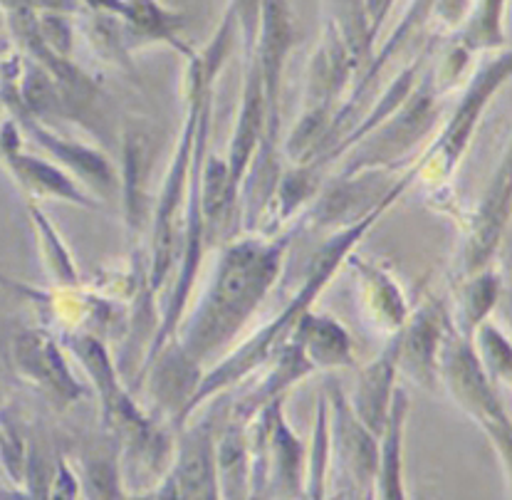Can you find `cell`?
Wrapping results in <instances>:
<instances>
[{
	"mask_svg": "<svg viewBox=\"0 0 512 500\" xmlns=\"http://www.w3.org/2000/svg\"><path fill=\"white\" fill-rule=\"evenodd\" d=\"M409 394L404 387L396 389L391 406L389 426L379 439V473L374 483V500H409L406 493V466H404V439L406 421H409Z\"/></svg>",
	"mask_w": 512,
	"mask_h": 500,
	"instance_id": "e0dca14e",
	"label": "cell"
},
{
	"mask_svg": "<svg viewBox=\"0 0 512 500\" xmlns=\"http://www.w3.org/2000/svg\"><path fill=\"white\" fill-rule=\"evenodd\" d=\"M399 340L391 335L372 362L357 367V384L354 392L347 394L354 414L364 426L379 436L389 426L391 406H394L396 389H399Z\"/></svg>",
	"mask_w": 512,
	"mask_h": 500,
	"instance_id": "8fae6325",
	"label": "cell"
},
{
	"mask_svg": "<svg viewBox=\"0 0 512 500\" xmlns=\"http://www.w3.org/2000/svg\"><path fill=\"white\" fill-rule=\"evenodd\" d=\"M292 236L295 228L280 236L240 233L221 248L203 298L176 335L193 362L208 369L235 345L243 327L278 283Z\"/></svg>",
	"mask_w": 512,
	"mask_h": 500,
	"instance_id": "6da1fadb",
	"label": "cell"
},
{
	"mask_svg": "<svg viewBox=\"0 0 512 500\" xmlns=\"http://www.w3.org/2000/svg\"><path fill=\"white\" fill-rule=\"evenodd\" d=\"M0 161H3L8 174L15 179V184L25 191L30 203L62 201L77 208H90V211L99 208V201L94 199L90 191L82 184H77L65 169L52 164L50 159L15 149L8 151V154H0Z\"/></svg>",
	"mask_w": 512,
	"mask_h": 500,
	"instance_id": "7c38bea8",
	"label": "cell"
},
{
	"mask_svg": "<svg viewBox=\"0 0 512 500\" xmlns=\"http://www.w3.org/2000/svg\"><path fill=\"white\" fill-rule=\"evenodd\" d=\"M493 280L490 278H480L475 280L473 285H468L466 293H463V317L458 325L463 327V330H470L473 325H478L480 317L485 315V310L490 307V300H493Z\"/></svg>",
	"mask_w": 512,
	"mask_h": 500,
	"instance_id": "7402d4cb",
	"label": "cell"
},
{
	"mask_svg": "<svg viewBox=\"0 0 512 500\" xmlns=\"http://www.w3.org/2000/svg\"><path fill=\"white\" fill-rule=\"evenodd\" d=\"M90 500H94V498H90Z\"/></svg>",
	"mask_w": 512,
	"mask_h": 500,
	"instance_id": "4316f807",
	"label": "cell"
},
{
	"mask_svg": "<svg viewBox=\"0 0 512 500\" xmlns=\"http://www.w3.org/2000/svg\"><path fill=\"white\" fill-rule=\"evenodd\" d=\"M344 265H349L354 278H357L359 300H362L369 322L386 337L396 335L411 315L404 288L396 283V278L384 265L364 258V255L352 253Z\"/></svg>",
	"mask_w": 512,
	"mask_h": 500,
	"instance_id": "4fadbf2b",
	"label": "cell"
},
{
	"mask_svg": "<svg viewBox=\"0 0 512 500\" xmlns=\"http://www.w3.org/2000/svg\"><path fill=\"white\" fill-rule=\"evenodd\" d=\"M287 342H295L315 372H334V369H357L352 337L347 327L327 312L310 310L295 327Z\"/></svg>",
	"mask_w": 512,
	"mask_h": 500,
	"instance_id": "2e32d148",
	"label": "cell"
},
{
	"mask_svg": "<svg viewBox=\"0 0 512 500\" xmlns=\"http://www.w3.org/2000/svg\"><path fill=\"white\" fill-rule=\"evenodd\" d=\"M436 119L433 90L428 85H416L411 97L391 114L386 122L372 129L367 137L352 144L339 159L337 179L367 174V171H394L399 161L409 156V151L421 142L423 134L431 129Z\"/></svg>",
	"mask_w": 512,
	"mask_h": 500,
	"instance_id": "277c9868",
	"label": "cell"
},
{
	"mask_svg": "<svg viewBox=\"0 0 512 500\" xmlns=\"http://www.w3.org/2000/svg\"><path fill=\"white\" fill-rule=\"evenodd\" d=\"M13 364L20 377L28 379L55 404L72 406L87 394L85 384L72 372L62 342L45 327H33L15 335Z\"/></svg>",
	"mask_w": 512,
	"mask_h": 500,
	"instance_id": "52a82bcc",
	"label": "cell"
},
{
	"mask_svg": "<svg viewBox=\"0 0 512 500\" xmlns=\"http://www.w3.org/2000/svg\"><path fill=\"white\" fill-rule=\"evenodd\" d=\"M218 421L213 414L188 421L176 434L174 466L169 481L176 500H221L216 468Z\"/></svg>",
	"mask_w": 512,
	"mask_h": 500,
	"instance_id": "ba28073f",
	"label": "cell"
},
{
	"mask_svg": "<svg viewBox=\"0 0 512 500\" xmlns=\"http://www.w3.org/2000/svg\"><path fill=\"white\" fill-rule=\"evenodd\" d=\"M448 332V317L436 300L411 310L406 325L396 332L399 340V377L433 389L441 379V347Z\"/></svg>",
	"mask_w": 512,
	"mask_h": 500,
	"instance_id": "30bf717a",
	"label": "cell"
},
{
	"mask_svg": "<svg viewBox=\"0 0 512 500\" xmlns=\"http://www.w3.org/2000/svg\"><path fill=\"white\" fill-rule=\"evenodd\" d=\"M329 471H332V441H329V404L322 389L317 394L315 424H312L310 446H307L305 500H327Z\"/></svg>",
	"mask_w": 512,
	"mask_h": 500,
	"instance_id": "ffe728a7",
	"label": "cell"
},
{
	"mask_svg": "<svg viewBox=\"0 0 512 500\" xmlns=\"http://www.w3.org/2000/svg\"><path fill=\"white\" fill-rule=\"evenodd\" d=\"M154 500H176L174 486H171V481H169V478H166V481H164V486H161L159 491H156Z\"/></svg>",
	"mask_w": 512,
	"mask_h": 500,
	"instance_id": "cb8c5ba5",
	"label": "cell"
},
{
	"mask_svg": "<svg viewBox=\"0 0 512 500\" xmlns=\"http://www.w3.org/2000/svg\"><path fill=\"white\" fill-rule=\"evenodd\" d=\"M421 169V156L419 159H411V164L401 171L396 184L391 186V191L386 194V199L381 201L374 211H369L367 216L354 221L352 226L337 228V231L315 250L300 288L295 290V295L287 300V305L282 307L278 315H275L268 325L260 327L253 337H248L245 342L235 345L231 352L223 354L216 364H211V367L203 372L201 384H198L196 394H193L191 409H188V421H191L203 406H208L213 399L226 394L228 389L238 387L240 382H245L250 374L260 372V369L275 357V352L290 340V335L295 332V327L300 325L302 317L310 310H315L317 298L325 293L327 285L332 283L337 270L347 263L349 255H352L359 243L369 236V231H372L376 223L389 213V208L416 184V179L421 176Z\"/></svg>",
	"mask_w": 512,
	"mask_h": 500,
	"instance_id": "7a4b0ae2",
	"label": "cell"
},
{
	"mask_svg": "<svg viewBox=\"0 0 512 500\" xmlns=\"http://www.w3.org/2000/svg\"><path fill=\"white\" fill-rule=\"evenodd\" d=\"M312 374H317L315 367L307 362V357L300 352V347H297L295 342H285V345L275 352V357L265 364L263 377H260L243 397L235 399L233 404L228 406L226 414L231 416L233 421H238V424L248 426L265 406H270L273 401L285 399L287 392H290L295 384L312 377Z\"/></svg>",
	"mask_w": 512,
	"mask_h": 500,
	"instance_id": "5bb4252c",
	"label": "cell"
},
{
	"mask_svg": "<svg viewBox=\"0 0 512 500\" xmlns=\"http://www.w3.org/2000/svg\"><path fill=\"white\" fill-rule=\"evenodd\" d=\"M80 496H82V478L77 476V471L65 461V458H57L55 476H52L47 500H80Z\"/></svg>",
	"mask_w": 512,
	"mask_h": 500,
	"instance_id": "603a6c76",
	"label": "cell"
},
{
	"mask_svg": "<svg viewBox=\"0 0 512 500\" xmlns=\"http://www.w3.org/2000/svg\"><path fill=\"white\" fill-rule=\"evenodd\" d=\"M203 372L206 369L188 357L181 342L171 340L139 374L149 379V394L159 409V421L171 426L176 434L188 424V409Z\"/></svg>",
	"mask_w": 512,
	"mask_h": 500,
	"instance_id": "9c48e42d",
	"label": "cell"
},
{
	"mask_svg": "<svg viewBox=\"0 0 512 500\" xmlns=\"http://www.w3.org/2000/svg\"><path fill=\"white\" fill-rule=\"evenodd\" d=\"M228 38H231V25L216 35L211 48L201 57H193L191 70H188V107L184 124H181L179 139H176L174 154L169 159L164 181H161L159 199L151 213V236H149V260H146V278H149L151 295L161 293L164 285H171L181 258V221H184L186 184L188 169H191L193 144L198 132V112H201L203 87L208 77L221 70L228 52Z\"/></svg>",
	"mask_w": 512,
	"mask_h": 500,
	"instance_id": "3957f363",
	"label": "cell"
},
{
	"mask_svg": "<svg viewBox=\"0 0 512 500\" xmlns=\"http://www.w3.org/2000/svg\"><path fill=\"white\" fill-rule=\"evenodd\" d=\"M124 179H122V199L124 216H127L129 231L137 233L144 223V181L149 154H146V137L141 132H127L124 137Z\"/></svg>",
	"mask_w": 512,
	"mask_h": 500,
	"instance_id": "44dd1931",
	"label": "cell"
},
{
	"mask_svg": "<svg viewBox=\"0 0 512 500\" xmlns=\"http://www.w3.org/2000/svg\"><path fill=\"white\" fill-rule=\"evenodd\" d=\"M216 468L221 500H250L248 426L226 414L216 434Z\"/></svg>",
	"mask_w": 512,
	"mask_h": 500,
	"instance_id": "ac0fdd59",
	"label": "cell"
},
{
	"mask_svg": "<svg viewBox=\"0 0 512 500\" xmlns=\"http://www.w3.org/2000/svg\"><path fill=\"white\" fill-rule=\"evenodd\" d=\"M265 119H268V109H265L263 95V80H260V70L253 60L245 62L243 75V92H240V107L238 117H235L231 142H228V169H231L233 184L243 186L245 174H248L250 164H253L255 154H258L260 142L265 134Z\"/></svg>",
	"mask_w": 512,
	"mask_h": 500,
	"instance_id": "9a60e30c",
	"label": "cell"
},
{
	"mask_svg": "<svg viewBox=\"0 0 512 500\" xmlns=\"http://www.w3.org/2000/svg\"><path fill=\"white\" fill-rule=\"evenodd\" d=\"M0 112H3V104H0Z\"/></svg>",
	"mask_w": 512,
	"mask_h": 500,
	"instance_id": "d4e9b609",
	"label": "cell"
},
{
	"mask_svg": "<svg viewBox=\"0 0 512 500\" xmlns=\"http://www.w3.org/2000/svg\"><path fill=\"white\" fill-rule=\"evenodd\" d=\"M327 500H334V498H327Z\"/></svg>",
	"mask_w": 512,
	"mask_h": 500,
	"instance_id": "484cf974",
	"label": "cell"
},
{
	"mask_svg": "<svg viewBox=\"0 0 512 500\" xmlns=\"http://www.w3.org/2000/svg\"><path fill=\"white\" fill-rule=\"evenodd\" d=\"M325 394L329 404L332 466H337L347 481V496H352V500H374V483L379 473V436H374L359 421L347 392L339 384H327Z\"/></svg>",
	"mask_w": 512,
	"mask_h": 500,
	"instance_id": "5b68a950",
	"label": "cell"
},
{
	"mask_svg": "<svg viewBox=\"0 0 512 500\" xmlns=\"http://www.w3.org/2000/svg\"><path fill=\"white\" fill-rule=\"evenodd\" d=\"M30 221L35 226V236H38L40 253H43L45 268L50 273L52 283L60 290H75L80 288V270H77L75 258H72L70 248L62 241L57 228L47 218V213L38 203H30Z\"/></svg>",
	"mask_w": 512,
	"mask_h": 500,
	"instance_id": "d6986e66",
	"label": "cell"
},
{
	"mask_svg": "<svg viewBox=\"0 0 512 500\" xmlns=\"http://www.w3.org/2000/svg\"><path fill=\"white\" fill-rule=\"evenodd\" d=\"M10 117L18 122L20 132H23V137L28 142H33L40 151H45V159H50L52 164L65 169L77 184H82L90 191L94 199H112V196L119 194L122 184H119L117 169H114V164L109 161V156L104 151L94 149L90 144L62 137L55 129L38 122V119L28 117V114L18 112L10 114Z\"/></svg>",
	"mask_w": 512,
	"mask_h": 500,
	"instance_id": "8992f818",
	"label": "cell"
}]
</instances>
